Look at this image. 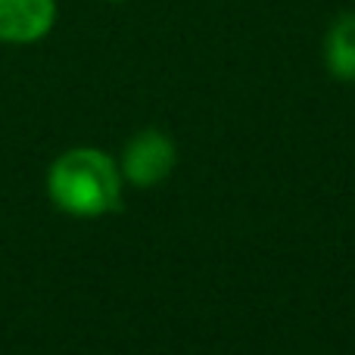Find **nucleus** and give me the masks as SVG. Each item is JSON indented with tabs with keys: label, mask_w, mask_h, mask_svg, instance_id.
Wrapping results in <instances>:
<instances>
[{
	"label": "nucleus",
	"mask_w": 355,
	"mask_h": 355,
	"mask_svg": "<svg viewBox=\"0 0 355 355\" xmlns=\"http://www.w3.org/2000/svg\"><path fill=\"white\" fill-rule=\"evenodd\" d=\"M122 168L97 147H72L53 159L47 193L72 218H100L122 206Z\"/></svg>",
	"instance_id": "1"
},
{
	"label": "nucleus",
	"mask_w": 355,
	"mask_h": 355,
	"mask_svg": "<svg viewBox=\"0 0 355 355\" xmlns=\"http://www.w3.org/2000/svg\"><path fill=\"white\" fill-rule=\"evenodd\" d=\"M178 162V150L172 144V137L159 128H144L125 144L122 150V178L135 187H156L172 175Z\"/></svg>",
	"instance_id": "2"
},
{
	"label": "nucleus",
	"mask_w": 355,
	"mask_h": 355,
	"mask_svg": "<svg viewBox=\"0 0 355 355\" xmlns=\"http://www.w3.org/2000/svg\"><path fill=\"white\" fill-rule=\"evenodd\" d=\"M56 25V0H0V44H37Z\"/></svg>",
	"instance_id": "3"
},
{
	"label": "nucleus",
	"mask_w": 355,
	"mask_h": 355,
	"mask_svg": "<svg viewBox=\"0 0 355 355\" xmlns=\"http://www.w3.org/2000/svg\"><path fill=\"white\" fill-rule=\"evenodd\" d=\"M324 66L334 78L355 81V12H343V16L327 28Z\"/></svg>",
	"instance_id": "4"
},
{
	"label": "nucleus",
	"mask_w": 355,
	"mask_h": 355,
	"mask_svg": "<svg viewBox=\"0 0 355 355\" xmlns=\"http://www.w3.org/2000/svg\"><path fill=\"white\" fill-rule=\"evenodd\" d=\"M106 3H125V0H106Z\"/></svg>",
	"instance_id": "5"
}]
</instances>
